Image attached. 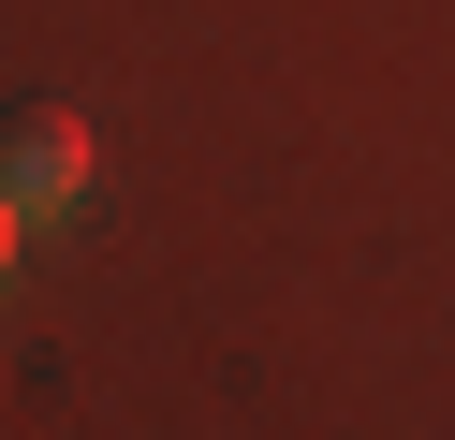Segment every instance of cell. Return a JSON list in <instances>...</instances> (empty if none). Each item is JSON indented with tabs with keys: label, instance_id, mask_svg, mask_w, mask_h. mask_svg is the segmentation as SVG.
I'll list each match as a JSON object with an SVG mask.
<instances>
[{
	"label": "cell",
	"instance_id": "6da1fadb",
	"mask_svg": "<svg viewBox=\"0 0 455 440\" xmlns=\"http://www.w3.org/2000/svg\"><path fill=\"white\" fill-rule=\"evenodd\" d=\"M0 191L30 205V220L89 205V132H74V103H15L0 117Z\"/></svg>",
	"mask_w": 455,
	"mask_h": 440
},
{
	"label": "cell",
	"instance_id": "7a4b0ae2",
	"mask_svg": "<svg viewBox=\"0 0 455 440\" xmlns=\"http://www.w3.org/2000/svg\"><path fill=\"white\" fill-rule=\"evenodd\" d=\"M15 220H30V205H15V191H0V264H15Z\"/></svg>",
	"mask_w": 455,
	"mask_h": 440
}]
</instances>
